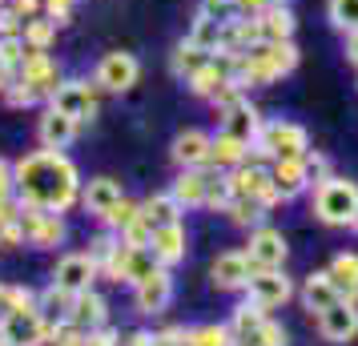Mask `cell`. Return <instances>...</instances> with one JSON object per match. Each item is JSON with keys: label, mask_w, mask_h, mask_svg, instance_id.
Wrapping results in <instances>:
<instances>
[{"label": "cell", "mask_w": 358, "mask_h": 346, "mask_svg": "<svg viewBox=\"0 0 358 346\" xmlns=\"http://www.w3.org/2000/svg\"><path fill=\"white\" fill-rule=\"evenodd\" d=\"M97 274L101 270L89 254H65V258L57 262V270H52V282H57L61 290H69V294H85V290H93V278H97Z\"/></svg>", "instance_id": "obj_13"}, {"label": "cell", "mask_w": 358, "mask_h": 346, "mask_svg": "<svg viewBox=\"0 0 358 346\" xmlns=\"http://www.w3.org/2000/svg\"><path fill=\"white\" fill-rule=\"evenodd\" d=\"M17 206V178H13V161L0 157V214H8Z\"/></svg>", "instance_id": "obj_43"}, {"label": "cell", "mask_w": 358, "mask_h": 346, "mask_svg": "<svg viewBox=\"0 0 358 346\" xmlns=\"http://www.w3.org/2000/svg\"><path fill=\"white\" fill-rule=\"evenodd\" d=\"M20 230H24V242L33 250H57L65 242V217L49 214V210H20Z\"/></svg>", "instance_id": "obj_8"}, {"label": "cell", "mask_w": 358, "mask_h": 346, "mask_svg": "<svg viewBox=\"0 0 358 346\" xmlns=\"http://www.w3.org/2000/svg\"><path fill=\"white\" fill-rule=\"evenodd\" d=\"M69 322L81 330V334L101 330V326H105V298H101L97 290H85V294H77V302H73V318H69Z\"/></svg>", "instance_id": "obj_25"}, {"label": "cell", "mask_w": 358, "mask_h": 346, "mask_svg": "<svg viewBox=\"0 0 358 346\" xmlns=\"http://www.w3.org/2000/svg\"><path fill=\"white\" fill-rule=\"evenodd\" d=\"M0 346H4V343H0Z\"/></svg>", "instance_id": "obj_55"}, {"label": "cell", "mask_w": 358, "mask_h": 346, "mask_svg": "<svg viewBox=\"0 0 358 346\" xmlns=\"http://www.w3.org/2000/svg\"><path fill=\"white\" fill-rule=\"evenodd\" d=\"M226 214H229V222L234 226H242V230H258V226H266V206H262L258 198H234L226 206Z\"/></svg>", "instance_id": "obj_32"}, {"label": "cell", "mask_w": 358, "mask_h": 346, "mask_svg": "<svg viewBox=\"0 0 358 346\" xmlns=\"http://www.w3.org/2000/svg\"><path fill=\"white\" fill-rule=\"evenodd\" d=\"M314 214L326 226H355L358 217V182L350 178H326L314 185Z\"/></svg>", "instance_id": "obj_4"}, {"label": "cell", "mask_w": 358, "mask_h": 346, "mask_svg": "<svg viewBox=\"0 0 358 346\" xmlns=\"http://www.w3.org/2000/svg\"><path fill=\"white\" fill-rule=\"evenodd\" d=\"M57 29H61V24L41 13V17L24 20V33H20V36H24V45H29V49H45V52H49L52 41H57Z\"/></svg>", "instance_id": "obj_33"}, {"label": "cell", "mask_w": 358, "mask_h": 346, "mask_svg": "<svg viewBox=\"0 0 358 346\" xmlns=\"http://www.w3.org/2000/svg\"><path fill=\"white\" fill-rule=\"evenodd\" d=\"M338 302V290H334V282H330V274H310L306 282H302V306H306L310 314H322L330 310Z\"/></svg>", "instance_id": "obj_27"}, {"label": "cell", "mask_w": 358, "mask_h": 346, "mask_svg": "<svg viewBox=\"0 0 358 346\" xmlns=\"http://www.w3.org/2000/svg\"><path fill=\"white\" fill-rule=\"evenodd\" d=\"M24 57H29V45H24V36H0V61L13 69V77H17V69L24 65Z\"/></svg>", "instance_id": "obj_41"}, {"label": "cell", "mask_w": 358, "mask_h": 346, "mask_svg": "<svg viewBox=\"0 0 358 346\" xmlns=\"http://www.w3.org/2000/svg\"><path fill=\"white\" fill-rule=\"evenodd\" d=\"M302 61V52L294 41H258L250 52L238 57V73L234 81L242 89H262V85H274L282 77H290Z\"/></svg>", "instance_id": "obj_2"}, {"label": "cell", "mask_w": 358, "mask_h": 346, "mask_svg": "<svg viewBox=\"0 0 358 346\" xmlns=\"http://www.w3.org/2000/svg\"><path fill=\"white\" fill-rule=\"evenodd\" d=\"M149 246H153V254H157V262H162V266L185 262V246H189V238H185V226H181V222H173V226H157Z\"/></svg>", "instance_id": "obj_21"}, {"label": "cell", "mask_w": 358, "mask_h": 346, "mask_svg": "<svg viewBox=\"0 0 358 346\" xmlns=\"http://www.w3.org/2000/svg\"><path fill=\"white\" fill-rule=\"evenodd\" d=\"M20 33H24V20L4 4V8H0V36H20Z\"/></svg>", "instance_id": "obj_46"}, {"label": "cell", "mask_w": 358, "mask_h": 346, "mask_svg": "<svg viewBox=\"0 0 358 346\" xmlns=\"http://www.w3.org/2000/svg\"><path fill=\"white\" fill-rule=\"evenodd\" d=\"M0 343H4V338H0Z\"/></svg>", "instance_id": "obj_54"}, {"label": "cell", "mask_w": 358, "mask_h": 346, "mask_svg": "<svg viewBox=\"0 0 358 346\" xmlns=\"http://www.w3.org/2000/svg\"><path fill=\"white\" fill-rule=\"evenodd\" d=\"M0 97H4V105H8V109H29V105H36V101H41L33 93V85H24L20 77H13V81H8V89H4Z\"/></svg>", "instance_id": "obj_40"}, {"label": "cell", "mask_w": 358, "mask_h": 346, "mask_svg": "<svg viewBox=\"0 0 358 346\" xmlns=\"http://www.w3.org/2000/svg\"><path fill=\"white\" fill-rule=\"evenodd\" d=\"M355 230H358V217H355Z\"/></svg>", "instance_id": "obj_53"}, {"label": "cell", "mask_w": 358, "mask_h": 346, "mask_svg": "<svg viewBox=\"0 0 358 346\" xmlns=\"http://www.w3.org/2000/svg\"><path fill=\"white\" fill-rule=\"evenodd\" d=\"M254 274H258V270L245 258V250H226V254H217L213 266H210V278H213L217 290H245Z\"/></svg>", "instance_id": "obj_11"}, {"label": "cell", "mask_w": 358, "mask_h": 346, "mask_svg": "<svg viewBox=\"0 0 358 346\" xmlns=\"http://www.w3.org/2000/svg\"><path fill=\"white\" fill-rule=\"evenodd\" d=\"M197 17H210L226 29V24H234V20L242 17V8H238V0H201L197 4Z\"/></svg>", "instance_id": "obj_37"}, {"label": "cell", "mask_w": 358, "mask_h": 346, "mask_svg": "<svg viewBox=\"0 0 358 346\" xmlns=\"http://www.w3.org/2000/svg\"><path fill=\"white\" fill-rule=\"evenodd\" d=\"M169 298H173L169 266L153 270L145 282H137V286H133V302H137V310H141V314H162L165 306H169Z\"/></svg>", "instance_id": "obj_15"}, {"label": "cell", "mask_w": 358, "mask_h": 346, "mask_svg": "<svg viewBox=\"0 0 358 346\" xmlns=\"http://www.w3.org/2000/svg\"><path fill=\"white\" fill-rule=\"evenodd\" d=\"M93 81H97L101 93H129L133 85L141 81V61L125 49L105 52L97 61V69H93Z\"/></svg>", "instance_id": "obj_5"}, {"label": "cell", "mask_w": 358, "mask_h": 346, "mask_svg": "<svg viewBox=\"0 0 358 346\" xmlns=\"http://www.w3.org/2000/svg\"><path fill=\"white\" fill-rule=\"evenodd\" d=\"M189 346H234V330L229 326H197V330H189Z\"/></svg>", "instance_id": "obj_39"}, {"label": "cell", "mask_w": 358, "mask_h": 346, "mask_svg": "<svg viewBox=\"0 0 358 346\" xmlns=\"http://www.w3.org/2000/svg\"><path fill=\"white\" fill-rule=\"evenodd\" d=\"M245 294H250V302H258L262 310H274V306H286L290 302L294 282L282 270H258L250 278V286H245Z\"/></svg>", "instance_id": "obj_12"}, {"label": "cell", "mask_w": 358, "mask_h": 346, "mask_svg": "<svg viewBox=\"0 0 358 346\" xmlns=\"http://www.w3.org/2000/svg\"><path fill=\"white\" fill-rule=\"evenodd\" d=\"M326 274H330V282H334L338 298L358 302V254H334V262H330Z\"/></svg>", "instance_id": "obj_26"}, {"label": "cell", "mask_w": 358, "mask_h": 346, "mask_svg": "<svg viewBox=\"0 0 358 346\" xmlns=\"http://www.w3.org/2000/svg\"><path fill=\"white\" fill-rule=\"evenodd\" d=\"M97 81H85V77H65L61 81V89L52 93V109H61V113H69L73 121H81V125H89L93 117H97Z\"/></svg>", "instance_id": "obj_6"}, {"label": "cell", "mask_w": 358, "mask_h": 346, "mask_svg": "<svg viewBox=\"0 0 358 346\" xmlns=\"http://www.w3.org/2000/svg\"><path fill=\"white\" fill-rule=\"evenodd\" d=\"M85 346H117V334L113 330H89V334H85Z\"/></svg>", "instance_id": "obj_49"}, {"label": "cell", "mask_w": 358, "mask_h": 346, "mask_svg": "<svg viewBox=\"0 0 358 346\" xmlns=\"http://www.w3.org/2000/svg\"><path fill=\"white\" fill-rule=\"evenodd\" d=\"M121 198H125V194H121V182H113V178H89V182L81 185V206L93 217H105Z\"/></svg>", "instance_id": "obj_20"}, {"label": "cell", "mask_w": 358, "mask_h": 346, "mask_svg": "<svg viewBox=\"0 0 358 346\" xmlns=\"http://www.w3.org/2000/svg\"><path fill=\"white\" fill-rule=\"evenodd\" d=\"M302 161H306V178H310V189H314V185L318 182H326V178H330V161H326L322 153H314V149H310L306 157H302Z\"/></svg>", "instance_id": "obj_44"}, {"label": "cell", "mask_w": 358, "mask_h": 346, "mask_svg": "<svg viewBox=\"0 0 358 346\" xmlns=\"http://www.w3.org/2000/svg\"><path fill=\"white\" fill-rule=\"evenodd\" d=\"M141 214L153 222V226H173V222H181V214H185V206H181L169 189L165 194H153V198L141 201Z\"/></svg>", "instance_id": "obj_30"}, {"label": "cell", "mask_w": 358, "mask_h": 346, "mask_svg": "<svg viewBox=\"0 0 358 346\" xmlns=\"http://www.w3.org/2000/svg\"><path fill=\"white\" fill-rule=\"evenodd\" d=\"M262 322H266V310H262L258 302H250V298H245L242 306L234 310V318H229V330H234V338H250Z\"/></svg>", "instance_id": "obj_34"}, {"label": "cell", "mask_w": 358, "mask_h": 346, "mask_svg": "<svg viewBox=\"0 0 358 346\" xmlns=\"http://www.w3.org/2000/svg\"><path fill=\"white\" fill-rule=\"evenodd\" d=\"M137 214H141V206H137V201H129V198H121V201L113 206V210H109V214L101 217V222H105V230L125 233V230H129V222H133Z\"/></svg>", "instance_id": "obj_38"}, {"label": "cell", "mask_w": 358, "mask_h": 346, "mask_svg": "<svg viewBox=\"0 0 358 346\" xmlns=\"http://www.w3.org/2000/svg\"><path fill=\"white\" fill-rule=\"evenodd\" d=\"M0 338L4 346H41L49 338V322L41 310H8L0 318Z\"/></svg>", "instance_id": "obj_9"}, {"label": "cell", "mask_w": 358, "mask_h": 346, "mask_svg": "<svg viewBox=\"0 0 358 346\" xmlns=\"http://www.w3.org/2000/svg\"><path fill=\"white\" fill-rule=\"evenodd\" d=\"M153 230H157V226H153L145 214H137L129 222V230L121 233V242H125V246H149V242H153Z\"/></svg>", "instance_id": "obj_42"}, {"label": "cell", "mask_w": 358, "mask_h": 346, "mask_svg": "<svg viewBox=\"0 0 358 346\" xmlns=\"http://www.w3.org/2000/svg\"><path fill=\"white\" fill-rule=\"evenodd\" d=\"M282 4H290V0H238L242 17H258V13H266V8H282Z\"/></svg>", "instance_id": "obj_48"}, {"label": "cell", "mask_w": 358, "mask_h": 346, "mask_svg": "<svg viewBox=\"0 0 358 346\" xmlns=\"http://www.w3.org/2000/svg\"><path fill=\"white\" fill-rule=\"evenodd\" d=\"M294 29H298V20H294L290 4L258 13V36L262 41H294Z\"/></svg>", "instance_id": "obj_29"}, {"label": "cell", "mask_w": 358, "mask_h": 346, "mask_svg": "<svg viewBox=\"0 0 358 346\" xmlns=\"http://www.w3.org/2000/svg\"><path fill=\"white\" fill-rule=\"evenodd\" d=\"M185 41H194L197 49H206V52H217V49H222V24L210 20V17H197L194 24H189Z\"/></svg>", "instance_id": "obj_35"}, {"label": "cell", "mask_w": 358, "mask_h": 346, "mask_svg": "<svg viewBox=\"0 0 358 346\" xmlns=\"http://www.w3.org/2000/svg\"><path fill=\"white\" fill-rule=\"evenodd\" d=\"M326 20L338 33H355L358 29V0H326Z\"/></svg>", "instance_id": "obj_36"}, {"label": "cell", "mask_w": 358, "mask_h": 346, "mask_svg": "<svg viewBox=\"0 0 358 346\" xmlns=\"http://www.w3.org/2000/svg\"><path fill=\"white\" fill-rule=\"evenodd\" d=\"M242 161H250V145L217 129V137L210 141V161H206V165H210V169H222V173H229V169H238Z\"/></svg>", "instance_id": "obj_22"}, {"label": "cell", "mask_w": 358, "mask_h": 346, "mask_svg": "<svg viewBox=\"0 0 358 346\" xmlns=\"http://www.w3.org/2000/svg\"><path fill=\"white\" fill-rule=\"evenodd\" d=\"M210 57H213V52L197 49L194 41H181L178 49L169 52V73H173L178 81H189V77H197L201 69L210 65Z\"/></svg>", "instance_id": "obj_24"}, {"label": "cell", "mask_w": 358, "mask_h": 346, "mask_svg": "<svg viewBox=\"0 0 358 346\" xmlns=\"http://www.w3.org/2000/svg\"><path fill=\"white\" fill-rule=\"evenodd\" d=\"M217 121H222L217 129L229 133V137H238V141H245V145H254V137H258L262 125H266V121H262V113L250 105V97L238 101V105H229L226 113H217Z\"/></svg>", "instance_id": "obj_17"}, {"label": "cell", "mask_w": 358, "mask_h": 346, "mask_svg": "<svg viewBox=\"0 0 358 346\" xmlns=\"http://www.w3.org/2000/svg\"><path fill=\"white\" fill-rule=\"evenodd\" d=\"M73 302H77V294H69V290H61L57 282H52L49 290H41V318L52 326H65L69 318H73Z\"/></svg>", "instance_id": "obj_28"}, {"label": "cell", "mask_w": 358, "mask_h": 346, "mask_svg": "<svg viewBox=\"0 0 358 346\" xmlns=\"http://www.w3.org/2000/svg\"><path fill=\"white\" fill-rule=\"evenodd\" d=\"M310 153V133L298 125V121H286V117H278V121H266L262 133L254 137V145H250V161H262L270 165L278 157H306Z\"/></svg>", "instance_id": "obj_3"}, {"label": "cell", "mask_w": 358, "mask_h": 346, "mask_svg": "<svg viewBox=\"0 0 358 346\" xmlns=\"http://www.w3.org/2000/svg\"><path fill=\"white\" fill-rule=\"evenodd\" d=\"M210 133L206 129H181L178 137H173V145H169V153H173V161L181 165V169H197V165L210 161Z\"/></svg>", "instance_id": "obj_18"}, {"label": "cell", "mask_w": 358, "mask_h": 346, "mask_svg": "<svg viewBox=\"0 0 358 346\" xmlns=\"http://www.w3.org/2000/svg\"><path fill=\"white\" fill-rule=\"evenodd\" d=\"M17 77L24 85H33V93L41 101H52V93L61 89V81H65V73H61V65L52 61L45 49H29V57H24V65L17 69Z\"/></svg>", "instance_id": "obj_7"}, {"label": "cell", "mask_w": 358, "mask_h": 346, "mask_svg": "<svg viewBox=\"0 0 358 346\" xmlns=\"http://www.w3.org/2000/svg\"><path fill=\"white\" fill-rule=\"evenodd\" d=\"M270 178H274L282 201H290V198H298V194L310 189L306 161H302V157H278V161H270Z\"/></svg>", "instance_id": "obj_19"}, {"label": "cell", "mask_w": 358, "mask_h": 346, "mask_svg": "<svg viewBox=\"0 0 358 346\" xmlns=\"http://www.w3.org/2000/svg\"><path fill=\"white\" fill-rule=\"evenodd\" d=\"M206 182H210V169H206V165H197V169H181L178 182L169 185V194H173L185 210H197V206H206Z\"/></svg>", "instance_id": "obj_23"}, {"label": "cell", "mask_w": 358, "mask_h": 346, "mask_svg": "<svg viewBox=\"0 0 358 346\" xmlns=\"http://www.w3.org/2000/svg\"><path fill=\"white\" fill-rule=\"evenodd\" d=\"M8 314V286H0V318Z\"/></svg>", "instance_id": "obj_52"}, {"label": "cell", "mask_w": 358, "mask_h": 346, "mask_svg": "<svg viewBox=\"0 0 358 346\" xmlns=\"http://www.w3.org/2000/svg\"><path fill=\"white\" fill-rule=\"evenodd\" d=\"M77 133H81V121H73L69 113L52 109V105L36 121V141H41V149H69L77 141Z\"/></svg>", "instance_id": "obj_14"}, {"label": "cell", "mask_w": 358, "mask_h": 346, "mask_svg": "<svg viewBox=\"0 0 358 346\" xmlns=\"http://www.w3.org/2000/svg\"><path fill=\"white\" fill-rule=\"evenodd\" d=\"M17 178V210H49L65 214L81 201V173L65 157V149H36L13 165Z\"/></svg>", "instance_id": "obj_1"}, {"label": "cell", "mask_w": 358, "mask_h": 346, "mask_svg": "<svg viewBox=\"0 0 358 346\" xmlns=\"http://www.w3.org/2000/svg\"><path fill=\"white\" fill-rule=\"evenodd\" d=\"M77 4H81V0H45V17H52L57 24H69V17H73Z\"/></svg>", "instance_id": "obj_45"}, {"label": "cell", "mask_w": 358, "mask_h": 346, "mask_svg": "<svg viewBox=\"0 0 358 346\" xmlns=\"http://www.w3.org/2000/svg\"><path fill=\"white\" fill-rule=\"evenodd\" d=\"M286 233L274 230V226H258L250 230V246H245V258L254 262V270H282L286 266Z\"/></svg>", "instance_id": "obj_10"}, {"label": "cell", "mask_w": 358, "mask_h": 346, "mask_svg": "<svg viewBox=\"0 0 358 346\" xmlns=\"http://www.w3.org/2000/svg\"><path fill=\"white\" fill-rule=\"evenodd\" d=\"M8 81H13V69H8V65H4V61H0V93L8 89Z\"/></svg>", "instance_id": "obj_51"}, {"label": "cell", "mask_w": 358, "mask_h": 346, "mask_svg": "<svg viewBox=\"0 0 358 346\" xmlns=\"http://www.w3.org/2000/svg\"><path fill=\"white\" fill-rule=\"evenodd\" d=\"M8 8H13L20 20H33V17L45 13V0H8Z\"/></svg>", "instance_id": "obj_47"}, {"label": "cell", "mask_w": 358, "mask_h": 346, "mask_svg": "<svg viewBox=\"0 0 358 346\" xmlns=\"http://www.w3.org/2000/svg\"><path fill=\"white\" fill-rule=\"evenodd\" d=\"M153 270H162V262H157L153 246H129V258H125V274H121V282L137 286V282H145Z\"/></svg>", "instance_id": "obj_31"}, {"label": "cell", "mask_w": 358, "mask_h": 346, "mask_svg": "<svg viewBox=\"0 0 358 346\" xmlns=\"http://www.w3.org/2000/svg\"><path fill=\"white\" fill-rule=\"evenodd\" d=\"M346 61L358 69V29L355 33H346Z\"/></svg>", "instance_id": "obj_50"}, {"label": "cell", "mask_w": 358, "mask_h": 346, "mask_svg": "<svg viewBox=\"0 0 358 346\" xmlns=\"http://www.w3.org/2000/svg\"><path fill=\"white\" fill-rule=\"evenodd\" d=\"M318 330H322L326 343H350L358 334V306L346 302V298H338L330 310L318 314Z\"/></svg>", "instance_id": "obj_16"}]
</instances>
